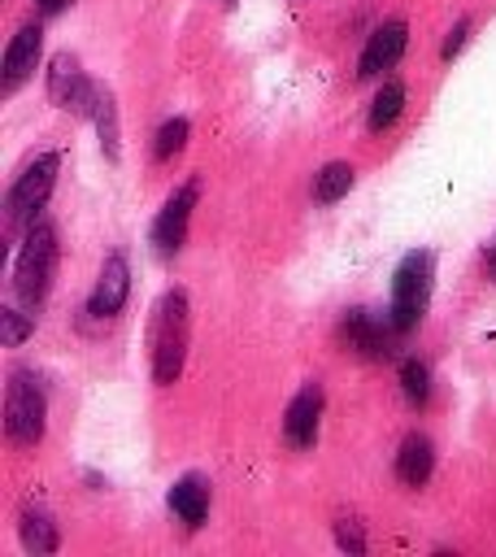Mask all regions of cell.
<instances>
[{
  "instance_id": "cell-1",
  "label": "cell",
  "mask_w": 496,
  "mask_h": 557,
  "mask_svg": "<svg viewBox=\"0 0 496 557\" xmlns=\"http://www.w3.org/2000/svg\"><path fill=\"white\" fill-rule=\"evenodd\" d=\"M187 331H191V305L183 287H170L148 322V357H152V383H174L187 357Z\"/></svg>"
},
{
  "instance_id": "cell-2",
  "label": "cell",
  "mask_w": 496,
  "mask_h": 557,
  "mask_svg": "<svg viewBox=\"0 0 496 557\" xmlns=\"http://www.w3.org/2000/svg\"><path fill=\"white\" fill-rule=\"evenodd\" d=\"M52 270H57V231L52 222H35L13 261V296L35 309L52 283Z\"/></svg>"
},
{
  "instance_id": "cell-3",
  "label": "cell",
  "mask_w": 496,
  "mask_h": 557,
  "mask_svg": "<svg viewBox=\"0 0 496 557\" xmlns=\"http://www.w3.org/2000/svg\"><path fill=\"white\" fill-rule=\"evenodd\" d=\"M431 283H435V257L426 248L409 252L400 265H396V278H392V322L400 326V335H409L426 305H431Z\"/></svg>"
},
{
  "instance_id": "cell-4",
  "label": "cell",
  "mask_w": 496,
  "mask_h": 557,
  "mask_svg": "<svg viewBox=\"0 0 496 557\" xmlns=\"http://www.w3.org/2000/svg\"><path fill=\"white\" fill-rule=\"evenodd\" d=\"M44 418H48V396L44 383L30 370L9 374V392H4V431L13 444H35L44 435Z\"/></svg>"
},
{
  "instance_id": "cell-5",
  "label": "cell",
  "mask_w": 496,
  "mask_h": 557,
  "mask_svg": "<svg viewBox=\"0 0 496 557\" xmlns=\"http://www.w3.org/2000/svg\"><path fill=\"white\" fill-rule=\"evenodd\" d=\"M57 174H61V152L35 157V161L17 174V183L9 187V222H30V218L48 205V196H52V187H57Z\"/></svg>"
},
{
  "instance_id": "cell-6",
  "label": "cell",
  "mask_w": 496,
  "mask_h": 557,
  "mask_svg": "<svg viewBox=\"0 0 496 557\" xmlns=\"http://www.w3.org/2000/svg\"><path fill=\"white\" fill-rule=\"evenodd\" d=\"M339 335L348 339V348L357 357H387L400 326L392 322V309H370V305H352L339 322Z\"/></svg>"
},
{
  "instance_id": "cell-7",
  "label": "cell",
  "mask_w": 496,
  "mask_h": 557,
  "mask_svg": "<svg viewBox=\"0 0 496 557\" xmlns=\"http://www.w3.org/2000/svg\"><path fill=\"white\" fill-rule=\"evenodd\" d=\"M196 200H200V183L191 178V183H183V187L161 205V213L152 218V252H157V257H178V248H183V239H187V222H191Z\"/></svg>"
},
{
  "instance_id": "cell-8",
  "label": "cell",
  "mask_w": 496,
  "mask_h": 557,
  "mask_svg": "<svg viewBox=\"0 0 496 557\" xmlns=\"http://www.w3.org/2000/svg\"><path fill=\"white\" fill-rule=\"evenodd\" d=\"M91 91H96V83L78 70L74 57H57L48 65V100L61 104L65 113H87L91 109Z\"/></svg>"
},
{
  "instance_id": "cell-9",
  "label": "cell",
  "mask_w": 496,
  "mask_h": 557,
  "mask_svg": "<svg viewBox=\"0 0 496 557\" xmlns=\"http://www.w3.org/2000/svg\"><path fill=\"white\" fill-rule=\"evenodd\" d=\"M126 296H131V265H126L122 252H109V261H104V270H100V278H96V287H91V296H87V313H91V318H113V313H122Z\"/></svg>"
},
{
  "instance_id": "cell-10",
  "label": "cell",
  "mask_w": 496,
  "mask_h": 557,
  "mask_svg": "<svg viewBox=\"0 0 496 557\" xmlns=\"http://www.w3.org/2000/svg\"><path fill=\"white\" fill-rule=\"evenodd\" d=\"M405 48H409V26H405V22H383V26L365 39L361 61H357V74H361V78H370V74L392 70V65L405 57Z\"/></svg>"
},
{
  "instance_id": "cell-11",
  "label": "cell",
  "mask_w": 496,
  "mask_h": 557,
  "mask_svg": "<svg viewBox=\"0 0 496 557\" xmlns=\"http://www.w3.org/2000/svg\"><path fill=\"white\" fill-rule=\"evenodd\" d=\"M318 418H322V387L318 383H305L292 396L287 413H283V440L292 448H309L318 440Z\"/></svg>"
},
{
  "instance_id": "cell-12",
  "label": "cell",
  "mask_w": 496,
  "mask_h": 557,
  "mask_svg": "<svg viewBox=\"0 0 496 557\" xmlns=\"http://www.w3.org/2000/svg\"><path fill=\"white\" fill-rule=\"evenodd\" d=\"M170 509L178 513L183 527H200L209 518V479L204 474H183L174 487H170Z\"/></svg>"
},
{
  "instance_id": "cell-13",
  "label": "cell",
  "mask_w": 496,
  "mask_h": 557,
  "mask_svg": "<svg viewBox=\"0 0 496 557\" xmlns=\"http://www.w3.org/2000/svg\"><path fill=\"white\" fill-rule=\"evenodd\" d=\"M39 44H44V30H39V26H22V30L9 39V48H4V91H13V87L35 70Z\"/></svg>"
},
{
  "instance_id": "cell-14",
  "label": "cell",
  "mask_w": 496,
  "mask_h": 557,
  "mask_svg": "<svg viewBox=\"0 0 496 557\" xmlns=\"http://www.w3.org/2000/svg\"><path fill=\"white\" fill-rule=\"evenodd\" d=\"M431 466H435V448L426 435H405L400 440V453H396V479L409 483V487H422L431 479Z\"/></svg>"
},
{
  "instance_id": "cell-15",
  "label": "cell",
  "mask_w": 496,
  "mask_h": 557,
  "mask_svg": "<svg viewBox=\"0 0 496 557\" xmlns=\"http://www.w3.org/2000/svg\"><path fill=\"white\" fill-rule=\"evenodd\" d=\"M405 100H409L405 83H400V78H392V83H387V87L374 96V104H370V113H365V126H370V131H387V126L400 117Z\"/></svg>"
},
{
  "instance_id": "cell-16",
  "label": "cell",
  "mask_w": 496,
  "mask_h": 557,
  "mask_svg": "<svg viewBox=\"0 0 496 557\" xmlns=\"http://www.w3.org/2000/svg\"><path fill=\"white\" fill-rule=\"evenodd\" d=\"M87 117L96 122L109 161H117V113H113V96H109L100 83H96V91H91V109H87Z\"/></svg>"
},
{
  "instance_id": "cell-17",
  "label": "cell",
  "mask_w": 496,
  "mask_h": 557,
  "mask_svg": "<svg viewBox=\"0 0 496 557\" xmlns=\"http://www.w3.org/2000/svg\"><path fill=\"white\" fill-rule=\"evenodd\" d=\"M22 544H26L30 553H39V557L57 553V522H52L44 509H26V513H22Z\"/></svg>"
},
{
  "instance_id": "cell-18",
  "label": "cell",
  "mask_w": 496,
  "mask_h": 557,
  "mask_svg": "<svg viewBox=\"0 0 496 557\" xmlns=\"http://www.w3.org/2000/svg\"><path fill=\"white\" fill-rule=\"evenodd\" d=\"M348 187H352V165H348V161H331V165H322L318 178H313V200H318V205H335Z\"/></svg>"
},
{
  "instance_id": "cell-19",
  "label": "cell",
  "mask_w": 496,
  "mask_h": 557,
  "mask_svg": "<svg viewBox=\"0 0 496 557\" xmlns=\"http://www.w3.org/2000/svg\"><path fill=\"white\" fill-rule=\"evenodd\" d=\"M400 392H405V400H409L413 409H422V405L431 400V370H426L418 357H409V361L400 366Z\"/></svg>"
},
{
  "instance_id": "cell-20",
  "label": "cell",
  "mask_w": 496,
  "mask_h": 557,
  "mask_svg": "<svg viewBox=\"0 0 496 557\" xmlns=\"http://www.w3.org/2000/svg\"><path fill=\"white\" fill-rule=\"evenodd\" d=\"M183 144H187V117H170V122L157 131V139H152V157H157V161H170Z\"/></svg>"
},
{
  "instance_id": "cell-21",
  "label": "cell",
  "mask_w": 496,
  "mask_h": 557,
  "mask_svg": "<svg viewBox=\"0 0 496 557\" xmlns=\"http://www.w3.org/2000/svg\"><path fill=\"white\" fill-rule=\"evenodd\" d=\"M0 318H4V344H22V339L35 331V309L22 305V300H17V305H4Z\"/></svg>"
},
{
  "instance_id": "cell-22",
  "label": "cell",
  "mask_w": 496,
  "mask_h": 557,
  "mask_svg": "<svg viewBox=\"0 0 496 557\" xmlns=\"http://www.w3.org/2000/svg\"><path fill=\"white\" fill-rule=\"evenodd\" d=\"M335 540H339V548H348V553H365V540H361V531H357L352 518H339V522H335Z\"/></svg>"
},
{
  "instance_id": "cell-23",
  "label": "cell",
  "mask_w": 496,
  "mask_h": 557,
  "mask_svg": "<svg viewBox=\"0 0 496 557\" xmlns=\"http://www.w3.org/2000/svg\"><path fill=\"white\" fill-rule=\"evenodd\" d=\"M466 35H470V22L461 17V22L452 26V35H448V44H444V57H457V48L466 44Z\"/></svg>"
},
{
  "instance_id": "cell-24",
  "label": "cell",
  "mask_w": 496,
  "mask_h": 557,
  "mask_svg": "<svg viewBox=\"0 0 496 557\" xmlns=\"http://www.w3.org/2000/svg\"><path fill=\"white\" fill-rule=\"evenodd\" d=\"M35 4H39V13H61L70 0H35Z\"/></svg>"
},
{
  "instance_id": "cell-25",
  "label": "cell",
  "mask_w": 496,
  "mask_h": 557,
  "mask_svg": "<svg viewBox=\"0 0 496 557\" xmlns=\"http://www.w3.org/2000/svg\"><path fill=\"white\" fill-rule=\"evenodd\" d=\"M487 274L496 278V239H492V248H487Z\"/></svg>"
}]
</instances>
